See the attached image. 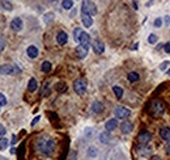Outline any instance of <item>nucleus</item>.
Instances as JSON below:
<instances>
[{"instance_id": "1", "label": "nucleus", "mask_w": 170, "mask_h": 160, "mask_svg": "<svg viewBox=\"0 0 170 160\" xmlns=\"http://www.w3.org/2000/svg\"><path fill=\"white\" fill-rule=\"evenodd\" d=\"M35 151L43 157H50L55 151V141L50 136H41L35 141Z\"/></svg>"}, {"instance_id": "2", "label": "nucleus", "mask_w": 170, "mask_h": 160, "mask_svg": "<svg viewBox=\"0 0 170 160\" xmlns=\"http://www.w3.org/2000/svg\"><path fill=\"white\" fill-rule=\"evenodd\" d=\"M81 12L83 14H88V16H94L97 13V7L93 2H83V5H81Z\"/></svg>"}, {"instance_id": "3", "label": "nucleus", "mask_w": 170, "mask_h": 160, "mask_svg": "<svg viewBox=\"0 0 170 160\" xmlns=\"http://www.w3.org/2000/svg\"><path fill=\"white\" fill-rule=\"evenodd\" d=\"M149 112L152 115H154V117H160V115H162L165 113V105L161 103V101L156 100L154 103L152 104L151 109H149Z\"/></svg>"}, {"instance_id": "4", "label": "nucleus", "mask_w": 170, "mask_h": 160, "mask_svg": "<svg viewBox=\"0 0 170 160\" xmlns=\"http://www.w3.org/2000/svg\"><path fill=\"white\" fill-rule=\"evenodd\" d=\"M73 89L77 94H84L86 91V82L84 79H76L73 83Z\"/></svg>"}, {"instance_id": "5", "label": "nucleus", "mask_w": 170, "mask_h": 160, "mask_svg": "<svg viewBox=\"0 0 170 160\" xmlns=\"http://www.w3.org/2000/svg\"><path fill=\"white\" fill-rule=\"evenodd\" d=\"M114 113H115V117L116 118H121V120L128 118L130 115H131V110H128V109L124 108V106H116Z\"/></svg>"}, {"instance_id": "6", "label": "nucleus", "mask_w": 170, "mask_h": 160, "mask_svg": "<svg viewBox=\"0 0 170 160\" xmlns=\"http://www.w3.org/2000/svg\"><path fill=\"white\" fill-rule=\"evenodd\" d=\"M151 138H152V135L148 133L147 130H142L137 135V141L140 143V146H147V144L151 142Z\"/></svg>"}, {"instance_id": "7", "label": "nucleus", "mask_w": 170, "mask_h": 160, "mask_svg": "<svg viewBox=\"0 0 170 160\" xmlns=\"http://www.w3.org/2000/svg\"><path fill=\"white\" fill-rule=\"evenodd\" d=\"M17 67L12 66V64H3L0 66V74L2 75H13V74H17L20 72V70H16Z\"/></svg>"}, {"instance_id": "8", "label": "nucleus", "mask_w": 170, "mask_h": 160, "mask_svg": "<svg viewBox=\"0 0 170 160\" xmlns=\"http://www.w3.org/2000/svg\"><path fill=\"white\" fill-rule=\"evenodd\" d=\"M23 20H21L20 17H14L12 20V23H11V28H12V30L14 32H20L21 29H23Z\"/></svg>"}, {"instance_id": "9", "label": "nucleus", "mask_w": 170, "mask_h": 160, "mask_svg": "<svg viewBox=\"0 0 170 160\" xmlns=\"http://www.w3.org/2000/svg\"><path fill=\"white\" fill-rule=\"evenodd\" d=\"M92 46H93V50H94L95 54H102L103 51H105V45H103V43L101 41H98V40L93 41Z\"/></svg>"}, {"instance_id": "10", "label": "nucleus", "mask_w": 170, "mask_h": 160, "mask_svg": "<svg viewBox=\"0 0 170 160\" xmlns=\"http://www.w3.org/2000/svg\"><path fill=\"white\" fill-rule=\"evenodd\" d=\"M79 42H80V45H83V46L89 49V46H90V35L88 33H85V32H83L81 33V37H80Z\"/></svg>"}, {"instance_id": "11", "label": "nucleus", "mask_w": 170, "mask_h": 160, "mask_svg": "<svg viewBox=\"0 0 170 160\" xmlns=\"http://www.w3.org/2000/svg\"><path fill=\"white\" fill-rule=\"evenodd\" d=\"M121 129L124 134H130L132 130H134V123H132L131 121H123L122 125H121Z\"/></svg>"}, {"instance_id": "12", "label": "nucleus", "mask_w": 170, "mask_h": 160, "mask_svg": "<svg viewBox=\"0 0 170 160\" xmlns=\"http://www.w3.org/2000/svg\"><path fill=\"white\" fill-rule=\"evenodd\" d=\"M88 51H89V49L83 46V45H79L76 47V55H77V58H80V59H84V58L88 55Z\"/></svg>"}, {"instance_id": "13", "label": "nucleus", "mask_w": 170, "mask_h": 160, "mask_svg": "<svg viewBox=\"0 0 170 160\" xmlns=\"http://www.w3.org/2000/svg\"><path fill=\"white\" fill-rule=\"evenodd\" d=\"M56 41H58L59 45H65V43H67V41H68L67 33H65V32H59L58 35H56Z\"/></svg>"}, {"instance_id": "14", "label": "nucleus", "mask_w": 170, "mask_h": 160, "mask_svg": "<svg viewBox=\"0 0 170 160\" xmlns=\"http://www.w3.org/2000/svg\"><path fill=\"white\" fill-rule=\"evenodd\" d=\"M160 135L165 142H170V127H162L160 130Z\"/></svg>"}, {"instance_id": "15", "label": "nucleus", "mask_w": 170, "mask_h": 160, "mask_svg": "<svg viewBox=\"0 0 170 160\" xmlns=\"http://www.w3.org/2000/svg\"><path fill=\"white\" fill-rule=\"evenodd\" d=\"M116 126H118V121H116V118L109 120V121L106 122V125H105V127H106L107 131H113V130L116 129Z\"/></svg>"}, {"instance_id": "16", "label": "nucleus", "mask_w": 170, "mask_h": 160, "mask_svg": "<svg viewBox=\"0 0 170 160\" xmlns=\"http://www.w3.org/2000/svg\"><path fill=\"white\" fill-rule=\"evenodd\" d=\"M26 54L29 58H32V59H34V58H37V55H38V49H37L35 46H29L28 50H26Z\"/></svg>"}, {"instance_id": "17", "label": "nucleus", "mask_w": 170, "mask_h": 160, "mask_svg": "<svg viewBox=\"0 0 170 160\" xmlns=\"http://www.w3.org/2000/svg\"><path fill=\"white\" fill-rule=\"evenodd\" d=\"M81 20H83L84 26L86 28H90L93 25V19L90 16H88V14H81Z\"/></svg>"}, {"instance_id": "18", "label": "nucleus", "mask_w": 170, "mask_h": 160, "mask_svg": "<svg viewBox=\"0 0 170 160\" xmlns=\"http://www.w3.org/2000/svg\"><path fill=\"white\" fill-rule=\"evenodd\" d=\"M92 110L94 113H101L103 110V104L101 103V101H94V103L92 104Z\"/></svg>"}, {"instance_id": "19", "label": "nucleus", "mask_w": 170, "mask_h": 160, "mask_svg": "<svg viewBox=\"0 0 170 160\" xmlns=\"http://www.w3.org/2000/svg\"><path fill=\"white\" fill-rule=\"evenodd\" d=\"M110 139H111V135H110L109 131H103V133L100 134V141H101L102 143H109Z\"/></svg>"}, {"instance_id": "20", "label": "nucleus", "mask_w": 170, "mask_h": 160, "mask_svg": "<svg viewBox=\"0 0 170 160\" xmlns=\"http://www.w3.org/2000/svg\"><path fill=\"white\" fill-rule=\"evenodd\" d=\"M37 88H38V83H37V80L34 77H32L30 80H29V84H28V89L30 92H34Z\"/></svg>"}, {"instance_id": "21", "label": "nucleus", "mask_w": 170, "mask_h": 160, "mask_svg": "<svg viewBox=\"0 0 170 160\" xmlns=\"http://www.w3.org/2000/svg\"><path fill=\"white\" fill-rule=\"evenodd\" d=\"M49 94H50V84H49V83H45V84H43V87H42L41 96H42V97H46V96H49Z\"/></svg>"}, {"instance_id": "22", "label": "nucleus", "mask_w": 170, "mask_h": 160, "mask_svg": "<svg viewBox=\"0 0 170 160\" xmlns=\"http://www.w3.org/2000/svg\"><path fill=\"white\" fill-rule=\"evenodd\" d=\"M113 91H114V93H115L116 99H122V96H123V89L121 88V87H118V85L113 87Z\"/></svg>"}, {"instance_id": "23", "label": "nucleus", "mask_w": 170, "mask_h": 160, "mask_svg": "<svg viewBox=\"0 0 170 160\" xmlns=\"http://www.w3.org/2000/svg\"><path fill=\"white\" fill-rule=\"evenodd\" d=\"M139 79H140V76H139L137 72H130V74H128V80H130V82H132V83L137 82Z\"/></svg>"}, {"instance_id": "24", "label": "nucleus", "mask_w": 170, "mask_h": 160, "mask_svg": "<svg viewBox=\"0 0 170 160\" xmlns=\"http://www.w3.org/2000/svg\"><path fill=\"white\" fill-rule=\"evenodd\" d=\"M0 5H2V8L5 9V11H12L13 9L11 2H0Z\"/></svg>"}, {"instance_id": "25", "label": "nucleus", "mask_w": 170, "mask_h": 160, "mask_svg": "<svg viewBox=\"0 0 170 160\" xmlns=\"http://www.w3.org/2000/svg\"><path fill=\"white\" fill-rule=\"evenodd\" d=\"M41 68H42V71L43 72H50L51 71V63L50 62H43L42 63V66H41Z\"/></svg>"}, {"instance_id": "26", "label": "nucleus", "mask_w": 170, "mask_h": 160, "mask_svg": "<svg viewBox=\"0 0 170 160\" xmlns=\"http://www.w3.org/2000/svg\"><path fill=\"white\" fill-rule=\"evenodd\" d=\"M7 147H8V139L2 136L0 138V150H5Z\"/></svg>"}, {"instance_id": "27", "label": "nucleus", "mask_w": 170, "mask_h": 160, "mask_svg": "<svg viewBox=\"0 0 170 160\" xmlns=\"http://www.w3.org/2000/svg\"><path fill=\"white\" fill-rule=\"evenodd\" d=\"M97 148H95V147H89V148H88V156H89V157H95V156H97Z\"/></svg>"}, {"instance_id": "28", "label": "nucleus", "mask_w": 170, "mask_h": 160, "mask_svg": "<svg viewBox=\"0 0 170 160\" xmlns=\"http://www.w3.org/2000/svg\"><path fill=\"white\" fill-rule=\"evenodd\" d=\"M81 33H83V30H81V28H76L75 30H73V38H75V41H79V40H80Z\"/></svg>"}, {"instance_id": "29", "label": "nucleus", "mask_w": 170, "mask_h": 160, "mask_svg": "<svg viewBox=\"0 0 170 160\" xmlns=\"http://www.w3.org/2000/svg\"><path fill=\"white\" fill-rule=\"evenodd\" d=\"M62 5L64 9H71L73 5V2H71V0H64V2H62Z\"/></svg>"}, {"instance_id": "30", "label": "nucleus", "mask_w": 170, "mask_h": 160, "mask_svg": "<svg viewBox=\"0 0 170 160\" xmlns=\"http://www.w3.org/2000/svg\"><path fill=\"white\" fill-rule=\"evenodd\" d=\"M157 41H158V37H157L156 34H149V37H148V42L153 45V43H156Z\"/></svg>"}, {"instance_id": "31", "label": "nucleus", "mask_w": 170, "mask_h": 160, "mask_svg": "<svg viewBox=\"0 0 170 160\" xmlns=\"http://www.w3.org/2000/svg\"><path fill=\"white\" fill-rule=\"evenodd\" d=\"M5 49V37L4 35H0V53Z\"/></svg>"}, {"instance_id": "32", "label": "nucleus", "mask_w": 170, "mask_h": 160, "mask_svg": "<svg viewBox=\"0 0 170 160\" xmlns=\"http://www.w3.org/2000/svg\"><path fill=\"white\" fill-rule=\"evenodd\" d=\"M56 89L59 92H64L65 89H67V85H65L64 83H59V84H56Z\"/></svg>"}, {"instance_id": "33", "label": "nucleus", "mask_w": 170, "mask_h": 160, "mask_svg": "<svg viewBox=\"0 0 170 160\" xmlns=\"http://www.w3.org/2000/svg\"><path fill=\"white\" fill-rule=\"evenodd\" d=\"M54 20V14L53 13H47V14H45V23H50V21H53Z\"/></svg>"}, {"instance_id": "34", "label": "nucleus", "mask_w": 170, "mask_h": 160, "mask_svg": "<svg viewBox=\"0 0 170 160\" xmlns=\"http://www.w3.org/2000/svg\"><path fill=\"white\" fill-rule=\"evenodd\" d=\"M4 105H7V99L3 93H0V106H4Z\"/></svg>"}, {"instance_id": "35", "label": "nucleus", "mask_w": 170, "mask_h": 160, "mask_svg": "<svg viewBox=\"0 0 170 160\" xmlns=\"http://www.w3.org/2000/svg\"><path fill=\"white\" fill-rule=\"evenodd\" d=\"M167 66H169V62H167V61L162 62V63L160 64V70H161V71H165V68H167Z\"/></svg>"}, {"instance_id": "36", "label": "nucleus", "mask_w": 170, "mask_h": 160, "mask_svg": "<svg viewBox=\"0 0 170 160\" xmlns=\"http://www.w3.org/2000/svg\"><path fill=\"white\" fill-rule=\"evenodd\" d=\"M161 24H162V20L161 19H156V20H154V23H153V25L156 26V28H161Z\"/></svg>"}, {"instance_id": "37", "label": "nucleus", "mask_w": 170, "mask_h": 160, "mask_svg": "<svg viewBox=\"0 0 170 160\" xmlns=\"http://www.w3.org/2000/svg\"><path fill=\"white\" fill-rule=\"evenodd\" d=\"M68 160H77V156H76V152H75V151H71Z\"/></svg>"}, {"instance_id": "38", "label": "nucleus", "mask_w": 170, "mask_h": 160, "mask_svg": "<svg viewBox=\"0 0 170 160\" xmlns=\"http://www.w3.org/2000/svg\"><path fill=\"white\" fill-rule=\"evenodd\" d=\"M5 133H7L5 127L2 125V123H0V135H2V136H4V135H5Z\"/></svg>"}, {"instance_id": "39", "label": "nucleus", "mask_w": 170, "mask_h": 160, "mask_svg": "<svg viewBox=\"0 0 170 160\" xmlns=\"http://www.w3.org/2000/svg\"><path fill=\"white\" fill-rule=\"evenodd\" d=\"M164 50H165V53L170 54V43H165V46H164Z\"/></svg>"}, {"instance_id": "40", "label": "nucleus", "mask_w": 170, "mask_h": 160, "mask_svg": "<svg viewBox=\"0 0 170 160\" xmlns=\"http://www.w3.org/2000/svg\"><path fill=\"white\" fill-rule=\"evenodd\" d=\"M17 139H18V138H17L16 135H13V136H12V142H11V143H12V144H16V143H17Z\"/></svg>"}, {"instance_id": "41", "label": "nucleus", "mask_w": 170, "mask_h": 160, "mask_svg": "<svg viewBox=\"0 0 170 160\" xmlns=\"http://www.w3.org/2000/svg\"><path fill=\"white\" fill-rule=\"evenodd\" d=\"M38 121H39V115H37V117L33 120V122H32V126H34V125H35V123L38 122Z\"/></svg>"}, {"instance_id": "42", "label": "nucleus", "mask_w": 170, "mask_h": 160, "mask_svg": "<svg viewBox=\"0 0 170 160\" xmlns=\"http://www.w3.org/2000/svg\"><path fill=\"white\" fill-rule=\"evenodd\" d=\"M151 160H161V159H160V156L154 155V156H152V157H151Z\"/></svg>"}, {"instance_id": "43", "label": "nucleus", "mask_w": 170, "mask_h": 160, "mask_svg": "<svg viewBox=\"0 0 170 160\" xmlns=\"http://www.w3.org/2000/svg\"><path fill=\"white\" fill-rule=\"evenodd\" d=\"M165 23H166V24H170V17H169V16H165Z\"/></svg>"}, {"instance_id": "44", "label": "nucleus", "mask_w": 170, "mask_h": 160, "mask_svg": "<svg viewBox=\"0 0 170 160\" xmlns=\"http://www.w3.org/2000/svg\"><path fill=\"white\" fill-rule=\"evenodd\" d=\"M132 5H134V8H135V9H137V3H136V2L132 3Z\"/></svg>"}, {"instance_id": "45", "label": "nucleus", "mask_w": 170, "mask_h": 160, "mask_svg": "<svg viewBox=\"0 0 170 160\" xmlns=\"http://www.w3.org/2000/svg\"><path fill=\"white\" fill-rule=\"evenodd\" d=\"M11 154H16V148H12L11 150Z\"/></svg>"}, {"instance_id": "46", "label": "nucleus", "mask_w": 170, "mask_h": 160, "mask_svg": "<svg viewBox=\"0 0 170 160\" xmlns=\"http://www.w3.org/2000/svg\"><path fill=\"white\" fill-rule=\"evenodd\" d=\"M167 75H169V76H170V70H167Z\"/></svg>"}]
</instances>
